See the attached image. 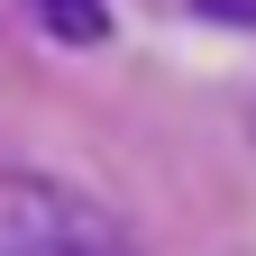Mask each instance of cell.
Returning a JSON list of instances; mask_svg holds the SVG:
<instances>
[{
    "label": "cell",
    "instance_id": "6da1fadb",
    "mask_svg": "<svg viewBox=\"0 0 256 256\" xmlns=\"http://www.w3.org/2000/svg\"><path fill=\"white\" fill-rule=\"evenodd\" d=\"M0 256H138V247L101 202L37 183V174H10L0 183Z\"/></svg>",
    "mask_w": 256,
    "mask_h": 256
},
{
    "label": "cell",
    "instance_id": "7a4b0ae2",
    "mask_svg": "<svg viewBox=\"0 0 256 256\" xmlns=\"http://www.w3.org/2000/svg\"><path fill=\"white\" fill-rule=\"evenodd\" d=\"M28 10H37V28L64 37V46H101L110 37V10H101V0H28Z\"/></svg>",
    "mask_w": 256,
    "mask_h": 256
},
{
    "label": "cell",
    "instance_id": "3957f363",
    "mask_svg": "<svg viewBox=\"0 0 256 256\" xmlns=\"http://www.w3.org/2000/svg\"><path fill=\"white\" fill-rule=\"evenodd\" d=\"M202 18H220V28H256V0H192Z\"/></svg>",
    "mask_w": 256,
    "mask_h": 256
}]
</instances>
